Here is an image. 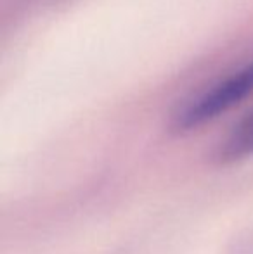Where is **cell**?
Listing matches in <instances>:
<instances>
[{
	"mask_svg": "<svg viewBox=\"0 0 253 254\" xmlns=\"http://www.w3.org/2000/svg\"><path fill=\"white\" fill-rule=\"evenodd\" d=\"M248 157H253V111L233 125L212 152V161L219 166L241 163Z\"/></svg>",
	"mask_w": 253,
	"mask_h": 254,
	"instance_id": "cell-2",
	"label": "cell"
},
{
	"mask_svg": "<svg viewBox=\"0 0 253 254\" xmlns=\"http://www.w3.org/2000/svg\"><path fill=\"white\" fill-rule=\"evenodd\" d=\"M253 94V59L189 99L170 121L173 133H187L231 111Z\"/></svg>",
	"mask_w": 253,
	"mask_h": 254,
	"instance_id": "cell-1",
	"label": "cell"
}]
</instances>
